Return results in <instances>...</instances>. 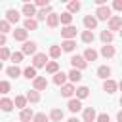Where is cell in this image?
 <instances>
[{"label":"cell","instance_id":"44dd1931","mask_svg":"<svg viewBox=\"0 0 122 122\" xmlns=\"http://www.w3.org/2000/svg\"><path fill=\"white\" fill-rule=\"evenodd\" d=\"M27 101H29V99H27V95H15V101H13V103H15V107H17V109H21V111H23V109H27Z\"/></svg>","mask_w":122,"mask_h":122},{"label":"cell","instance_id":"6da1fadb","mask_svg":"<svg viewBox=\"0 0 122 122\" xmlns=\"http://www.w3.org/2000/svg\"><path fill=\"white\" fill-rule=\"evenodd\" d=\"M95 17H97V21H107V19H111L112 15H111V8L109 6H99L97 10H95Z\"/></svg>","mask_w":122,"mask_h":122},{"label":"cell","instance_id":"1f68e13d","mask_svg":"<svg viewBox=\"0 0 122 122\" xmlns=\"http://www.w3.org/2000/svg\"><path fill=\"white\" fill-rule=\"evenodd\" d=\"M23 74H25V78H29V80H36L38 76H36V69L34 67H27L25 71H23Z\"/></svg>","mask_w":122,"mask_h":122},{"label":"cell","instance_id":"484cf974","mask_svg":"<svg viewBox=\"0 0 122 122\" xmlns=\"http://www.w3.org/2000/svg\"><path fill=\"white\" fill-rule=\"evenodd\" d=\"M59 19H61V23H63L65 27L72 25V13H69V11H63V13L59 15Z\"/></svg>","mask_w":122,"mask_h":122},{"label":"cell","instance_id":"277c9868","mask_svg":"<svg viewBox=\"0 0 122 122\" xmlns=\"http://www.w3.org/2000/svg\"><path fill=\"white\" fill-rule=\"evenodd\" d=\"M76 32H78V30H76L74 25H69V27H63V29H61V36H63L65 40H72V38L76 36Z\"/></svg>","mask_w":122,"mask_h":122},{"label":"cell","instance_id":"f907efd6","mask_svg":"<svg viewBox=\"0 0 122 122\" xmlns=\"http://www.w3.org/2000/svg\"><path fill=\"white\" fill-rule=\"evenodd\" d=\"M120 107H122V97H120Z\"/></svg>","mask_w":122,"mask_h":122},{"label":"cell","instance_id":"9a60e30c","mask_svg":"<svg viewBox=\"0 0 122 122\" xmlns=\"http://www.w3.org/2000/svg\"><path fill=\"white\" fill-rule=\"evenodd\" d=\"M30 118H34V112H32V109H23L21 112H19V120L21 122H30Z\"/></svg>","mask_w":122,"mask_h":122},{"label":"cell","instance_id":"b9f144b4","mask_svg":"<svg viewBox=\"0 0 122 122\" xmlns=\"http://www.w3.org/2000/svg\"><path fill=\"white\" fill-rule=\"evenodd\" d=\"M32 122H48V116H46L44 112H38V114H34Z\"/></svg>","mask_w":122,"mask_h":122},{"label":"cell","instance_id":"5bb4252c","mask_svg":"<svg viewBox=\"0 0 122 122\" xmlns=\"http://www.w3.org/2000/svg\"><path fill=\"white\" fill-rule=\"evenodd\" d=\"M32 86H34V90H36V92L46 90V88H48V80H46L44 76H38L36 80H32Z\"/></svg>","mask_w":122,"mask_h":122},{"label":"cell","instance_id":"cb8c5ba5","mask_svg":"<svg viewBox=\"0 0 122 122\" xmlns=\"http://www.w3.org/2000/svg\"><path fill=\"white\" fill-rule=\"evenodd\" d=\"M88 95H90V88H88V86L76 88V99H86Z\"/></svg>","mask_w":122,"mask_h":122},{"label":"cell","instance_id":"7c38bea8","mask_svg":"<svg viewBox=\"0 0 122 122\" xmlns=\"http://www.w3.org/2000/svg\"><path fill=\"white\" fill-rule=\"evenodd\" d=\"M103 90H105L107 93H114V92L118 90V82H114V80H111V78H109V80H105V82H103Z\"/></svg>","mask_w":122,"mask_h":122},{"label":"cell","instance_id":"ac0fdd59","mask_svg":"<svg viewBox=\"0 0 122 122\" xmlns=\"http://www.w3.org/2000/svg\"><path fill=\"white\" fill-rule=\"evenodd\" d=\"M67 78H69V74H65V72H57V74H53V84H57V86H65V84H67Z\"/></svg>","mask_w":122,"mask_h":122},{"label":"cell","instance_id":"4dcf8cb0","mask_svg":"<svg viewBox=\"0 0 122 122\" xmlns=\"http://www.w3.org/2000/svg\"><path fill=\"white\" fill-rule=\"evenodd\" d=\"M6 74H8V76H11V78H17V76L21 74V69H19L17 65H13V67H8V69H6Z\"/></svg>","mask_w":122,"mask_h":122},{"label":"cell","instance_id":"4fadbf2b","mask_svg":"<svg viewBox=\"0 0 122 122\" xmlns=\"http://www.w3.org/2000/svg\"><path fill=\"white\" fill-rule=\"evenodd\" d=\"M19 19H21V15H19L17 10H8V11H6V21H8V23H17Z\"/></svg>","mask_w":122,"mask_h":122},{"label":"cell","instance_id":"d590c367","mask_svg":"<svg viewBox=\"0 0 122 122\" xmlns=\"http://www.w3.org/2000/svg\"><path fill=\"white\" fill-rule=\"evenodd\" d=\"M61 51H63L61 46H55V44H53V46L50 48V57H51V59H57V57L61 55Z\"/></svg>","mask_w":122,"mask_h":122},{"label":"cell","instance_id":"30bf717a","mask_svg":"<svg viewBox=\"0 0 122 122\" xmlns=\"http://www.w3.org/2000/svg\"><path fill=\"white\" fill-rule=\"evenodd\" d=\"M76 93V88H74V84H65V86H61V95L63 97H72Z\"/></svg>","mask_w":122,"mask_h":122},{"label":"cell","instance_id":"7402d4cb","mask_svg":"<svg viewBox=\"0 0 122 122\" xmlns=\"http://www.w3.org/2000/svg\"><path fill=\"white\" fill-rule=\"evenodd\" d=\"M63 111L61 109H51V112H50V120H53V122H61L63 120Z\"/></svg>","mask_w":122,"mask_h":122},{"label":"cell","instance_id":"836d02e7","mask_svg":"<svg viewBox=\"0 0 122 122\" xmlns=\"http://www.w3.org/2000/svg\"><path fill=\"white\" fill-rule=\"evenodd\" d=\"M93 38H95V36H93V30H84V32H82V42H84V44H92Z\"/></svg>","mask_w":122,"mask_h":122},{"label":"cell","instance_id":"7dc6e473","mask_svg":"<svg viewBox=\"0 0 122 122\" xmlns=\"http://www.w3.org/2000/svg\"><path fill=\"white\" fill-rule=\"evenodd\" d=\"M67 122H80V120H78V118H76V116H72V118H69V120H67Z\"/></svg>","mask_w":122,"mask_h":122},{"label":"cell","instance_id":"60d3db41","mask_svg":"<svg viewBox=\"0 0 122 122\" xmlns=\"http://www.w3.org/2000/svg\"><path fill=\"white\" fill-rule=\"evenodd\" d=\"M0 92H2L4 95L10 92V82H8V80H2V82H0Z\"/></svg>","mask_w":122,"mask_h":122},{"label":"cell","instance_id":"f546056e","mask_svg":"<svg viewBox=\"0 0 122 122\" xmlns=\"http://www.w3.org/2000/svg\"><path fill=\"white\" fill-rule=\"evenodd\" d=\"M84 59H86V61H95V59H97V51H95L93 48H88V50L84 51Z\"/></svg>","mask_w":122,"mask_h":122},{"label":"cell","instance_id":"74e56055","mask_svg":"<svg viewBox=\"0 0 122 122\" xmlns=\"http://www.w3.org/2000/svg\"><path fill=\"white\" fill-rule=\"evenodd\" d=\"M23 55H25L23 51H13V53H11V61H13V65L21 63V61H23Z\"/></svg>","mask_w":122,"mask_h":122},{"label":"cell","instance_id":"f6af8a7d","mask_svg":"<svg viewBox=\"0 0 122 122\" xmlns=\"http://www.w3.org/2000/svg\"><path fill=\"white\" fill-rule=\"evenodd\" d=\"M0 46L6 48V34H0Z\"/></svg>","mask_w":122,"mask_h":122},{"label":"cell","instance_id":"c3c4849f","mask_svg":"<svg viewBox=\"0 0 122 122\" xmlns=\"http://www.w3.org/2000/svg\"><path fill=\"white\" fill-rule=\"evenodd\" d=\"M118 88H120V90H122V80H120V82H118Z\"/></svg>","mask_w":122,"mask_h":122},{"label":"cell","instance_id":"83f0119b","mask_svg":"<svg viewBox=\"0 0 122 122\" xmlns=\"http://www.w3.org/2000/svg\"><path fill=\"white\" fill-rule=\"evenodd\" d=\"M46 72H50V74H57V72H59V63H57V61H50V63L46 65Z\"/></svg>","mask_w":122,"mask_h":122},{"label":"cell","instance_id":"ba28073f","mask_svg":"<svg viewBox=\"0 0 122 122\" xmlns=\"http://www.w3.org/2000/svg\"><path fill=\"white\" fill-rule=\"evenodd\" d=\"M82 120H84V122H95V120H97V114H95V109H93V107H88V109H84V114H82Z\"/></svg>","mask_w":122,"mask_h":122},{"label":"cell","instance_id":"7bdbcfd3","mask_svg":"<svg viewBox=\"0 0 122 122\" xmlns=\"http://www.w3.org/2000/svg\"><path fill=\"white\" fill-rule=\"evenodd\" d=\"M95 122H111V118H109L107 112H101V114H97V120Z\"/></svg>","mask_w":122,"mask_h":122},{"label":"cell","instance_id":"d6a6232c","mask_svg":"<svg viewBox=\"0 0 122 122\" xmlns=\"http://www.w3.org/2000/svg\"><path fill=\"white\" fill-rule=\"evenodd\" d=\"M27 99H29L30 103H38V101H40V93H38L36 90H29V92H27Z\"/></svg>","mask_w":122,"mask_h":122},{"label":"cell","instance_id":"f1b7e54d","mask_svg":"<svg viewBox=\"0 0 122 122\" xmlns=\"http://www.w3.org/2000/svg\"><path fill=\"white\" fill-rule=\"evenodd\" d=\"M69 80H71V84L80 82V80H82V72H80V71H76V69H72V71L69 72Z\"/></svg>","mask_w":122,"mask_h":122},{"label":"cell","instance_id":"f35d334b","mask_svg":"<svg viewBox=\"0 0 122 122\" xmlns=\"http://www.w3.org/2000/svg\"><path fill=\"white\" fill-rule=\"evenodd\" d=\"M6 32H10V23L6 19H2L0 21V34H6Z\"/></svg>","mask_w":122,"mask_h":122},{"label":"cell","instance_id":"d4e9b609","mask_svg":"<svg viewBox=\"0 0 122 122\" xmlns=\"http://www.w3.org/2000/svg\"><path fill=\"white\" fill-rule=\"evenodd\" d=\"M13 105H15V103H13L11 99H8V97H4V99L0 101V107H2V111H4V112H10V111L13 109Z\"/></svg>","mask_w":122,"mask_h":122},{"label":"cell","instance_id":"52a82bcc","mask_svg":"<svg viewBox=\"0 0 122 122\" xmlns=\"http://www.w3.org/2000/svg\"><path fill=\"white\" fill-rule=\"evenodd\" d=\"M120 29H122V17L112 15V17L109 19V30L112 32V30H120Z\"/></svg>","mask_w":122,"mask_h":122},{"label":"cell","instance_id":"7a4b0ae2","mask_svg":"<svg viewBox=\"0 0 122 122\" xmlns=\"http://www.w3.org/2000/svg\"><path fill=\"white\" fill-rule=\"evenodd\" d=\"M71 65H72V69L82 71V69L88 67V61L84 59V55H72V57H71Z\"/></svg>","mask_w":122,"mask_h":122},{"label":"cell","instance_id":"603a6c76","mask_svg":"<svg viewBox=\"0 0 122 122\" xmlns=\"http://www.w3.org/2000/svg\"><path fill=\"white\" fill-rule=\"evenodd\" d=\"M23 29H27V30H36V29H38V21H36L34 17H32V19H25Z\"/></svg>","mask_w":122,"mask_h":122},{"label":"cell","instance_id":"5b68a950","mask_svg":"<svg viewBox=\"0 0 122 122\" xmlns=\"http://www.w3.org/2000/svg\"><path fill=\"white\" fill-rule=\"evenodd\" d=\"M23 15H27V19H32V15H38V11H36V4H29V2H25V4H23Z\"/></svg>","mask_w":122,"mask_h":122},{"label":"cell","instance_id":"681fc988","mask_svg":"<svg viewBox=\"0 0 122 122\" xmlns=\"http://www.w3.org/2000/svg\"><path fill=\"white\" fill-rule=\"evenodd\" d=\"M120 38H122V29H120Z\"/></svg>","mask_w":122,"mask_h":122},{"label":"cell","instance_id":"ee69618b","mask_svg":"<svg viewBox=\"0 0 122 122\" xmlns=\"http://www.w3.org/2000/svg\"><path fill=\"white\" fill-rule=\"evenodd\" d=\"M112 8H114L116 11H122V0H114V2H112Z\"/></svg>","mask_w":122,"mask_h":122},{"label":"cell","instance_id":"9c48e42d","mask_svg":"<svg viewBox=\"0 0 122 122\" xmlns=\"http://www.w3.org/2000/svg\"><path fill=\"white\" fill-rule=\"evenodd\" d=\"M84 27H86V30H93L97 27V17L95 15H86L84 17Z\"/></svg>","mask_w":122,"mask_h":122},{"label":"cell","instance_id":"2e32d148","mask_svg":"<svg viewBox=\"0 0 122 122\" xmlns=\"http://www.w3.org/2000/svg\"><path fill=\"white\" fill-rule=\"evenodd\" d=\"M116 53V50H114V46H111V44H105L103 48H101V55L105 57V59H109V57H112Z\"/></svg>","mask_w":122,"mask_h":122},{"label":"cell","instance_id":"3957f363","mask_svg":"<svg viewBox=\"0 0 122 122\" xmlns=\"http://www.w3.org/2000/svg\"><path fill=\"white\" fill-rule=\"evenodd\" d=\"M48 65V55L46 53H36L32 57V67L34 69H40V67H46Z\"/></svg>","mask_w":122,"mask_h":122},{"label":"cell","instance_id":"8992f818","mask_svg":"<svg viewBox=\"0 0 122 122\" xmlns=\"http://www.w3.org/2000/svg\"><path fill=\"white\" fill-rule=\"evenodd\" d=\"M21 51H23L25 55H36V42H32V40H27V42L23 44Z\"/></svg>","mask_w":122,"mask_h":122},{"label":"cell","instance_id":"e0dca14e","mask_svg":"<svg viewBox=\"0 0 122 122\" xmlns=\"http://www.w3.org/2000/svg\"><path fill=\"white\" fill-rule=\"evenodd\" d=\"M97 76H99V78H103V80H109V76H111V67L101 65V67L97 69Z\"/></svg>","mask_w":122,"mask_h":122},{"label":"cell","instance_id":"4316f807","mask_svg":"<svg viewBox=\"0 0 122 122\" xmlns=\"http://www.w3.org/2000/svg\"><path fill=\"white\" fill-rule=\"evenodd\" d=\"M74 48H76V42L74 40H63V44H61V50L63 51H74Z\"/></svg>","mask_w":122,"mask_h":122},{"label":"cell","instance_id":"d6986e66","mask_svg":"<svg viewBox=\"0 0 122 122\" xmlns=\"http://www.w3.org/2000/svg\"><path fill=\"white\" fill-rule=\"evenodd\" d=\"M67 107H69L71 112H78V111L82 109V101H80V99H69V105H67Z\"/></svg>","mask_w":122,"mask_h":122},{"label":"cell","instance_id":"ffe728a7","mask_svg":"<svg viewBox=\"0 0 122 122\" xmlns=\"http://www.w3.org/2000/svg\"><path fill=\"white\" fill-rule=\"evenodd\" d=\"M46 23H48V27H50V29H55V27L61 23V19H59V15H57V13H51V15L46 19Z\"/></svg>","mask_w":122,"mask_h":122},{"label":"cell","instance_id":"8d00e7d4","mask_svg":"<svg viewBox=\"0 0 122 122\" xmlns=\"http://www.w3.org/2000/svg\"><path fill=\"white\" fill-rule=\"evenodd\" d=\"M67 8H69V10H67L69 13H76V11L82 8V4H80V2H69V4H67Z\"/></svg>","mask_w":122,"mask_h":122},{"label":"cell","instance_id":"e575fe53","mask_svg":"<svg viewBox=\"0 0 122 122\" xmlns=\"http://www.w3.org/2000/svg\"><path fill=\"white\" fill-rule=\"evenodd\" d=\"M112 38H114V36H112V32H111V30H107V29H105V30L101 32V40H103V44H111V42H112Z\"/></svg>","mask_w":122,"mask_h":122},{"label":"cell","instance_id":"ab89813d","mask_svg":"<svg viewBox=\"0 0 122 122\" xmlns=\"http://www.w3.org/2000/svg\"><path fill=\"white\" fill-rule=\"evenodd\" d=\"M0 57H2V61H6V59H11V53H10V50H8V48H2V50H0Z\"/></svg>","mask_w":122,"mask_h":122},{"label":"cell","instance_id":"bcb514c9","mask_svg":"<svg viewBox=\"0 0 122 122\" xmlns=\"http://www.w3.org/2000/svg\"><path fill=\"white\" fill-rule=\"evenodd\" d=\"M116 120H118V122H122V111H118V114H116Z\"/></svg>","mask_w":122,"mask_h":122},{"label":"cell","instance_id":"8fae6325","mask_svg":"<svg viewBox=\"0 0 122 122\" xmlns=\"http://www.w3.org/2000/svg\"><path fill=\"white\" fill-rule=\"evenodd\" d=\"M27 36H29V30L27 29H15L13 30V38L19 40V42H23V44L27 42Z\"/></svg>","mask_w":122,"mask_h":122}]
</instances>
